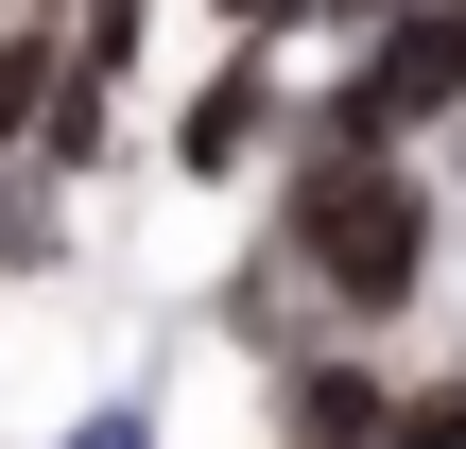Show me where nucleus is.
I'll return each instance as SVG.
<instances>
[{
	"instance_id": "f257e3e1",
	"label": "nucleus",
	"mask_w": 466,
	"mask_h": 449,
	"mask_svg": "<svg viewBox=\"0 0 466 449\" xmlns=\"http://www.w3.org/2000/svg\"><path fill=\"white\" fill-rule=\"evenodd\" d=\"M277 260H294L346 329H398V311L432 294V190H415V156H398V138H294V173H277Z\"/></svg>"
},
{
	"instance_id": "f03ea898",
	"label": "nucleus",
	"mask_w": 466,
	"mask_h": 449,
	"mask_svg": "<svg viewBox=\"0 0 466 449\" xmlns=\"http://www.w3.org/2000/svg\"><path fill=\"white\" fill-rule=\"evenodd\" d=\"M363 35H380V52H363L294 138H432L466 104V0H398V17H363Z\"/></svg>"
},
{
	"instance_id": "7ed1b4c3",
	"label": "nucleus",
	"mask_w": 466,
	"mask_h": 449,
	"mask_svg": "<svg viewBox=\"0 0 466 449\" xmlns=\"http://www.w3.org/2000/svg\"><path fill=\"white\" fill-rule=\"evenodd\" d=\"M277 138H294V104H277V52H259V35H242V52H208V87L173 104V173H190V190H242Z\"/></svg>"
},
{
	"instance_id": "20e7f679",
	"label": "nucleus",
	"mask_w": 466,
	"mask_h": 449,
	"mask_svg": "<svg viewBox=\"0 0 466 449\" xmlns=\"http://www.w3.org/2000/svg\"><path fill=\"white\" fill-rule=\"evenodd\" d=\"M277 415H294L311 449H380V363H346V346H329V363H294V381H277Z\"/></svg>"
},
{
	"instance_id": "39448f33",
	"label": "nucleus",
	"mask_w": 466,
	"mask_h": 449,
	"mask_svg": "<svg viewBox=\"0 0 466 449\" xmlns=\"http://www.w3.org/2000/svg\"><path fill=\"white\" fill-rule=\"evenodd\" d=\"M69 173H35V156H0V277H52L69 260V208H52Z\"/></svg>"
},
{
	"instance_id": "423d86ee",
	"label": "nucleus",
	"mask_w": 466,
	"mask_h": 449,
	"mask_svg": "<svg viewBox=\"0 0 466 449\" xmlns=\"http://www.w3.org/2000/svg\"><path fill=\"white\" fill-rule=\"evenodd\" d=\"M380 449H466V381H415V398L380 381Z\"/></svg>"
},
{
	"instance_id": "0eeeda50",
	"label": "nucleus",
	"mask_w": 466,
	"mask_h": 449,
	"mask_svg": "<svg viewBox=\"0 0 466 449\" xmlns=\"http://www.w3.org/2000/svg\"><path fill=\"white\" fill-rule=\"evenodd\" d=\"M52 449H156V398L121 381V398H86V415H69V433H52Z\"/></svg>"
},
{
	"instance_id": "6e6552de",
	"label": "nucleus",
	"mask_w": 466,
	"mask_h": 449,
	"mask_svg": "<svg viewBox=\"0 0 466 449\" xmlns=\"http://www.w3.org/2000/svg\"><path fill=\"white\" fill-rule=\"evenodd\" d=\"M208 17H225V35H259V52H277V35H294V17H311V0H208Z\"/></svg>"
},
{
	"instance_id": "1a4fd4ad",
	"label": "nucleus",
	"mask_w": 466,
	"mask_h": 449,
	"mask_svg": "<svg viewBox=\"0 0 466 449\" xmlns=\"http://www.w3.org/2000/svg\"><path fill=\"white\" fill-rule=\"evenodd\" d=\"M311 17H398V0H311Z\"/></svg>"
},
{
	"instance_id": "9d476101",
	"label": "nucleus",
	"mask_w": 466,
	"mask_h": 449,
	"mask_svg": "<svg viewBox=\"0 0 466 449\" xmlns=\"http://www.w3.org/2000/svg\"><path fill=\"white\" fill-rule=\"evenodd\" d=\"M0 17H52V0H0Z\"/></svg>"
},
{
	"instance_id": "9b49d317",
	"label": "nucleus",
	"mask_w": 466,
	"mask_h": 449,
	"mask_svg": "<svg viewBox=\"0 0 466 449\" xmlns=\"http://www.w3.org/2000/svg\"><path fill=\"white\" fill-rule=\"evenodd\" d=\"M294 449H311V433H294Z\"/></svg>"
}]
</instances>
